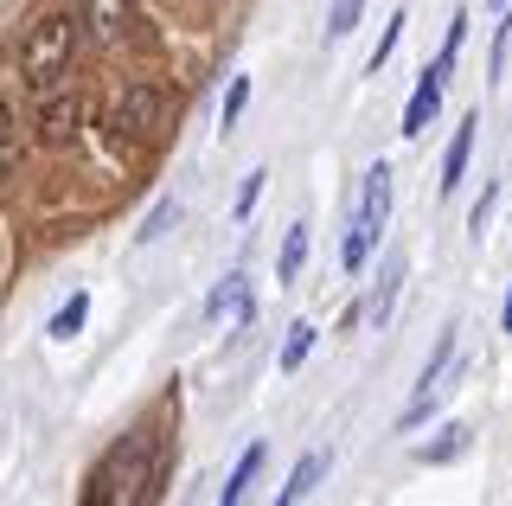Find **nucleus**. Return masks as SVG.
<instances>
[{"label":"nucleus","mask_w":512,"mask_h":506,"mask_svg":"<svg viewBox=\"0 0 512 506\" xmlns=\"http://www.w3.org/2000/svg\"><path fill=\"white\" fill-rule=\"evenodd\" d=\"M160 468H167L160 430H148V423H141L135 436H122L116 449L96 462L90 487H84V500H90V506H128V500H148L154 487H160Z\"/></svg>","instance_id":"f257e3e1"},{"label":"nucleus","mask_w":512,"mask_h":506,"mask_svg":"<svg viewBox=\"0 0 512 506\" xmlns=\"http://www.w3.org/2000/svg\"><path fill=\"white\" fill-rule=\"evenodd\" d=\"M71 13L64 7H45L39 20L26 26V45H20V71H26V84L32 90H52L64 71H71V45H77V33H71Z\"/></svg>","instance_id":"f03ea898"},{"label":"nucleus","mask_w":512,"mask_h":506,"mask_svg":"<svg viewBox=\"0 0 512 506\" xmlns=\"http://www.w3.org/2000/svg\"><path fill=\"white\" fill-rule=\"evenodd\" d=\"M384 212H391V167H372L365 173V186H359V212H352V225H346V270L359 276L365 263H372V237L384 231Z\"/></svg>","instance_id":"7ed1b4c3"},{"label":"nucleus","mask_w":512,"mask_h":506,"mask_svg":"<svg viewBox=\"0 0 512 506\" xmlns=\"http://www.w3.org/2000/svg\"><path fill=\"white\" fill-rule=\"evenodd\" d=\"M461 372H468V366H461V340H455V327H448L442 346H436V359H429V372H423V385H416V398L404 404V417H397V423H404V430H416V423H423L429 410H436L448 391H455Z\"/></svg>","instance_id":"20e7f679"},{"label":"nucleus","mask_w":512,"mask_h":506,"mask_svg":"<svg viewBox=\"0 0 512 506\" xmlns=\"http://www.w3.org/2000/svg\"><path fill=\"white\" fill-rule=\"evenodd\" d=\"M154 122H160V90H148V84H128L116 97V109H109V129L116 135H148Z\"/></svg>","instance_id":"39448f33"},{"label":"nucleus","mask_w":512,"mask_h":506,"mask_svg":"<svg viewBox=\"0 0 512 506\" xmlns=\"http://www.w3.org/2000/svg\"><path fill=\"white\" fill-rule=\"evenodd\" d=\"M205 321L212 327H237V321H250V282L244 276H224L212 295H205Z\"/></svg>","instance_id":"423d86ee"},{"label":"nucleus","mask_w":512,"mask_h":506,"mask_svg":"<svg viewBox=\"0 0 512 506\" xmlns=\"http://www.w3.org/2000/svg\"><path fill=\"white\" fill-rule=\"evenodd\" d=\"M128 7H135V0H84L90 39H96V45H116V39L128 33Z\"/></svg>","instance_id":"0eeeda50"},{"label":"nucleus","mask_w":512,"mask_h":506,"mask_svg":"<svg viewBox=\"0 0 512 506\" xmlns=\"http://www.w3.org/2000/svg\"><path fill=\"white\" fill-rule=\"evenodd\" d=\"M436 109H442V71L429 65L423 84H416V97H410V109H404V135H423L429 122H436Z\"/></svg>","instance_id":"6e6552de"},{"label":"nucleus","mask_w":512,"mask_h":506,"mask_svg":"<svg viewBox=\"0 0 512 506\" xmlns=\"http://www.w3.org/2000/svg\"><path fill=\"white\" fill-rule=\"evenodd\" d=\"M474 129H480V116H468L455 129V141H448V154H442V193H455L461 186V173H468V154H474Z\"/></svg>","instance_id":"1a4fd4ad"},{"label":"nucleus","mask_w":512,"mask_h":506,"mask_svg":"<svg viewBox=\"0 0 512 506\" xmlns=\"http://www.w3.org/2000/svg\"><path fill=\"white\" fill-rule=\"evenodd\" d=\"M327 468H333V455L327 449H314V455H301L295 474H288V487H282V500H308L320 481H327Z\"/></svg>","instance_id":"9d476101"},{"label":"nucleus","mask_w":512,"mask_h":506,"mask_svg":"<svg viewBox=\"0 0 512 506\" xmlns=\"http://www.w3.org/2000/svg\"><path fill=\"white\" fill-rule=\"evenodd\" d=\"M263 455H269V449H263V442H250V449H244V455H237V468H231V481H224V494H218L224 506H237V500H244V494H250V481H256V468H263Z\"/></svg>","instance_id":"9b49d317"},{"label":"nucleus","mask_w":512,"mask_h":506,"mask_svg":"<svg viewBox=\"0 0 512 506\" xmlns=\"http://www.w3.org/2000/svg\"><path fill=\"white\" fill-rule=\"evenodd\" d=\"M468 423H448L442 430V442H423V449H416V462H455V455H468Z\"/></svg>","instance_id":"f8f14e48"},{"label":"nucleus","mask_w":512,"mask_h":506,"mask_svg":"<svg viewBox=\"0 0 512 506\" xmlns=\"http://www.w3.org/2000/svg\"><path fill=\"white\" fill-rule=\"evenodd\" d=\"M301 263H308V225H288L282 237V263H276V282H295Z\"/></svg>","instance_id":"ddd939ff"},{"label":"nucleus","mask_w":512,"mask_h":506,"mask_svg":"<svg viewBox=\"0 0 512 506\" xmlns=\"http://www.w3.org/2000/svg\"><path fill=\"white\" fill-rule=\"evenodd\" d=\"M397 282H404V250H391V257H384V276H378V289H372V302H365V314H378V321H384V308H391Z\"/></svg>","instance_id":"4468645a"},{"label":"nucleus","mask_w":512,"mask_h":506,"mask_svg":"<svg viewBox=\"0 0 512 506\" xmlns=\"http://www.w3.org/2000/svg\"><path fill=\"white\" fill-rule=\"evenodd\" d=\"M77 116H84L77 97L71 103H52V109H45V141H52V148H58V141H71L77 135Z\"/></svg>","instance_id":"2eb2a0df"},{"label":"nucleus","mask_w":512,"mask_h":506,"mask_svg":"<svg viewBox=\"0 0 512 506\" xmlns=\"http://www.w3.org/2000/svg\"><path fill=\"white\" fill-rule=\"evenodd\" d=\"M314 353V327L308 321H295L288 327V340H282V372H301V359Z\"/></svg>","instance_id":"dca6fc26"},{"label":"nucleus","mask_w":512,"mask_h":506,"mask_svg":"<svg viewBox=\"0 0 512 506\" xmlns=\"http://www.w3.org/2000/svg\"><path fill=\"white\" fill-rule=\"evenodd\" d=\"M84 314H90V295H84V289H77V295H71V302H64V308L52 314V340H71V334H77V327H84Z\"/></svg>","instance_id":"f3484780"},{"label":"nucleus","mask_w":512,"mask_h":506,"mask_svg":"<svg viewBox=\"0 0 512 506\" xmlns=\"http://www.w3.org/2000/svg\"><path fill=\"white\" fill-rule=\"evenodd\" d=\"M359 13H365V0H333L327 7V39H346L352 26H359Z\"/></svg>","instance_id":"a211bd4d"},{"label":"nucleus","mask_w":512,"mask_h":506,"mask_svg":"<svg viewBox=\"0 0 512 506\" xmlns=\"http://www.w3.org/2000/svg\"><path fill=\"white\" fill-rule=\"evenodd\" d=\"M167 225H180V205H173V199H167V205H154V212H148V225L135 231V244H154V237L167 231Z\"/></svg>","instance_id":"6ab92c4d"},{"label":"nucleus","mask_w":512,"mask_h":506,"mask_svg":"<svg viewBox=\"0 0 512 506\" xmlns=\"http://www.w3.org/2000/svg\"><path fill=\"white\" fill-rule=\"evenodd\" d=\"M244 103H250V77H231V90H224V129H237Z\"/></svg>","instance_id":"aec40b11"},{"label":"nucleus","mask_w":512,"mask_h":506,"mask_svg":"<svg viewBox=\"0 0 512 506\" xmlns=\"http://www.w3.org/2000/svg\"><path fill=\"white\" fill-rule=\"evenodd\" d=\"M263 180H269L263 167H256V173H244V186H237V218H250V205L263 199Z\"/></svg>","instance_id":"412c9836"},{"label":"nucleus","mask_w":512,"mask_h":506,"mask_svg":"<svg viewBox=\"0 0 512 506\" xmlns=\"http://www.w3.org/2000/svg\"><path fill=\"white\" fill-rule=\"evenodd\" d=\"M13 161V116H7V103H0V173H7Z\"/></svg>","instance_id":"4be33fe9"},{"label":"nucleus","mask_w":512,"mask_h":506,"mask_svg":"<svg viewBox=\"0 0 512 506\" xmlns=\"http://www.w3.org/2000/svg\"><path fill=\"white\" fill-rule=\"evenodd\" d=\"M500 321H506V334H512V295H506V314H500Z\"/></svg>","instance_id":"5701e85b"}]
</instances>
